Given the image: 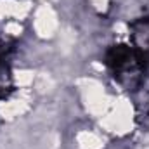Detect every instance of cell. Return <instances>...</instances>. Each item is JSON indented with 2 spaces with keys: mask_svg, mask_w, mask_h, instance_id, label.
I'll return each mask as SVG.
<instances>
[{
  "mask_svg": "<svg viewBox=\"0 0 149 149\" xmlns=\"http://www.w3.org/2000/svg\"><path fill=\"white\" fill-rule=\"evenodd\" d=\"M104 64L108 66L114 81L128 92L137 90L144 81L146 66L130 45H111L104 54Z\"/></svg>",
  "mask_w": 149,
  "mask_h": 149,
  "instance_id": "cell-1",
  "label": "cell"
},
{
  "mask_svg": "<svg viewBox=\"0 0 149 149\" xmlns=\"http://www.w3.org/2000/svg\"><path fill=\"white\" fill-rule=\"evenodd\" d=\"M14 74L10 68L9 56H0V101H5L14 92Z\"/></svg>",
  "mask_w": 149,
  "mask_h": 149,
  "instance_id": "cell-3",
  "label": "cell"
},
{
  "mask_svg": "<svg viewBox=\"0 0 149 149\" xmlns=\"http://www.w3.org/2000/svg\"><path fill=\"white\" fill-rule=\"evenodd\" d=\"M130 30V47L135 50L139 59L149 66V17H137L128 24Z\"/></svg>",
  "mask_w": 149,
  "mask_h": 149,
  "instance_id": "cell-2",
  "label": "cell"
}]
</instances>
